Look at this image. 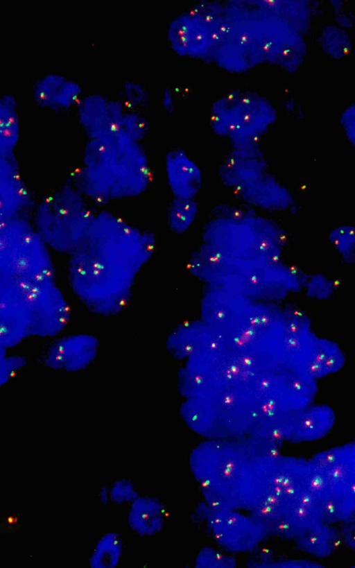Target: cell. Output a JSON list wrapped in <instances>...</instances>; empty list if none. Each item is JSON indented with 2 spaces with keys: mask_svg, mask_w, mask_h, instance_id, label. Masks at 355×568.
<instances>
[{
  "mask_svg": "<svg viewBox=\"0 0 355 568\" xmlns=\"http://www.w3.org/2000/svg\"><path fill=\"white\" fill-rule=\"evenodd\" d=\"M109 487L110 502L116 505L130 504L139 496L130 479H116Z\"/></svg>",
  "mask_w": 355,
  "mask_h": 568,
  "instance_id": "30bf717a",
  "label": "cell"
},
{
  "mask_svg": "<svg viewBox=\"0 0 355 568\" xmlns=\"http://www.w3.org/2000/svg\"><path fill=\"white\" fill-rule=\"evenodd\" d=\"M78 85L62 77L51 75L40 80L34 89L39 104L52 108H66L78 101Z\"/></svg>",
  "mask_w": 355,
  "mask_h": 568,
  "instance_id": "8992f818",
  "label": "cell"
},
{
  "mask_svg": "<svg viewBox=\"0 0 355 568\" xmlns=\"http://www.w3.org/2000/svg\"><path fill=\"white\" fill-rule=\"evenodd\" d=\"M225 7L205 2L182 12L171 23L168 37L178 54L195 58H213L222 35Z\"/></svg>",
  "mask_w": 355,
  "mask_h": 568,
  "instance_id": "3957f363",
  "label": "cell"
},
{
  "mask_svg": "<svg viewBox=\"0 0 355 568\" xmlns=\"http://www.w3.org/2000/svg\"><path fill=\"white\" fill-rule=\"evenodd\" d=\"M342 123L348 139L355 146V105L350 107L344 112Z\"/></svg>",
  "mask_w": 355,
  "mask_h": 568,
  "instance_id": "7c38bea8",
  "label": "cell"
},
{
  "mask_svg": "<svg viewBox=\"0 0 355 568\" xmlns=\"http://www.w3.org/2000/svg\"><path fill=\"white\" fill-rule=\"evenodd\" d=\"M344 362L343 354L334 343L316 339L315 351L308 368V375L311 378L322 377L340 369Z\"/></svg>",
  "mask_w": 355,
  "mask_h": 568,
  "instance_id": "ba28073f",
  "label": "cell"
},
{
  "mask_svg": "<svg viewBox=\"0 0 355 568\" xmlns=\"http://www.w3.org/2000/svg\"><path fill=\"white\" fill-rule=\"evenodd\" d=\"M98 497L100 502L103 504H107L110 502L109 485H103L98 490Z\"/></svg>",
  "mask_w": 355,
  "mask_h": 568,
  "instance_id": "5bb4252c",
  "label": "cell"
},
{
  "mask_svg": "<svg viewBox=\"0 0 355 568\" xmlns=\"http://www.w3.org/2000/svg\"><path fill=\"white\" fill-rule=\"evenodd\" d=\"M1 135L7 142L15 141L18 130L15 102L11 96H6L1 101Z\"/></svg>",
  "mask_w": 355,
  "mask_h": 568,
  "instance_id": "9c48e42d",
  "label": "cell"
},
{
  "mask_svg": "<svg viewBox=\"0 0 355 568\" xmlns=\"http://www.w3.org/2000/svg\"><path fill=\"white\" fill-rule=\"evenodd\" d=\"M214 59L223 68L243 72L266 62L295 67L301 41L288 22L255 2L229 3Z\"/></svg>",
  "mask_w": 355,
  "mask_h": 568,
  "instance_id": "6da1fadb",
  "label": "cell"
},
{
  "mask_svg": "<svg viewBox=\"0 0 355 568\" xmlns=\"http://www.w3.org/2000/svg\"><path fill=\"white\" fill-rule=\"evenodd\" d=\"M163 515V507L156 499L148 496H139L129 504L126 517L127 524L135 534L139 536H150L161 529Z\"/></svg>",
  "mask_w": 355,
  "mask_h": 568,
  "instance_id": "5b68a950",
  "label": "cell"
},
{
  "mask_svg": "<svg viewBox=\"0 0 355 568\" xmlns=\"http://www.w3.org/2000/svg\"><path fill=\"white\" fill-rule=\"evenodd\" d=\"M80 118L84 127L103 137L122 129L123 114L118 103L101 96H89L80 102Z\"/></svg>",
  "mask_w": 355,
  "mask_h": 568,
  "instance_id": "277c9868",
  "label": "cell"
},
{
  "mask_svg": "<svg viewBox=\"0 0 355 568\" xmlns=\"http://www.w3.org/2000/svg\"><path fill=\"white\" fill-rule=\"evenodd\" d=\"M331 241L342 255L349 259L355 257V231L341 227L331 234Z\"/></svg>",
  "mask_w": 355,
  "mask_h": 568,
  "instance_id": "8fae6325",
  "label": "cell"
},
{
  "mask_svg": "<svg viewBox=\"0 0 355 568\" xmlns=\"http://www.w3.org/2000/svg\"><path fill=\"white\" fill-rule=\"evenodd\" d=\"M123 540L118 532L108 531L96 542L88 559L91 568H115L123 553Z\"/></svg>",
  "mask_w": 355,
  "mask_h": 568,
  "instance_id": "52a82bcc",
  "label": "cell"
},
{
  "mask_svg": "<svg viewBox=\"0 0 355 568\" xmlns=\"http://www.w3.org/2000/svg\"><path fill=\"white\" fill-rule=\"evenodd\" d=\"M275 118V110L266 98L251 91L236 90L214 103L210 125L218 135L249 146L265 133Z\"/></svg>",
  "mask_w": 355,
  "mask_h": 568,
  "instance_id": "7a4b0ae2",
  "label": "cell"
},
{
  "mask_svg": "<svg viewBox=\"0 0 355 568\" xmlns=\"http://www.w3.org/2000/svg\"><path fill=\"white\" fill-rule=\"evenodd\" d=\"M125 93L131 103L140 104L146 100V94L144 91L135 84H129L126 85Z\"/></svg>",
  "mask_w": 355,
  "mask_h": 568,
  "instance_id": "4fadbf2b",
  "label": "cell"
}]
</instances>
